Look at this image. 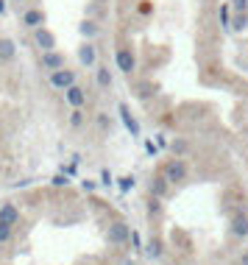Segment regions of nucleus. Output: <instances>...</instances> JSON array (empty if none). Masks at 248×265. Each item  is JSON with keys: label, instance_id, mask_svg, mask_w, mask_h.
I'll list each match as a JSON object with an SVG mask.
<instances>
[{"label": "nucleus", "instance_id": "18", "mask_svg": "<svg viewBox=\"0 0 248 265\" xmlns=\"http://www.w3.org/2000/svg\"><path fill=\"white\" fill-rule=\"evenodd\" d=\"M145 251H148V254H151V257H159V254H162V248H159V243H156V240H151V243H148V248H145Z\"/></svg>", "mask_w": 248, "mask_h": 265}, {"label": "nucleus", "instance_id": "7", "mask_svg": "<svg viewBox=\"0 0 248 265\" xmlns=\"http://www.w3.org/2000/svg\"><path fill=\"white\" fill-rule=\"evenodd\" d=\"M0 221H6V223H17L20 221V210H17V207H14V204H3V207H0Z\"/></svg>", "mask_w": 248, "mask_h": 265}, {"label": "nucleus", "instance_id": "20", "mask_svg": "<svg viewBox=\"0 0 248 265\" xmlns=\"http://www.w3.org/2000/svg\"><path fill=\"white\" fill-rule=\"evenodd\" d=\"M81 33H84V36H92V33H95V25H92V22H84V25H81Z\"/></svg>", "mask_w": 248, "mask_h": 265}, {"label": "nucleus", "instance_id": "3", "mask_svg": "<svg viewBox=\"0 0 248 265\" xmlns=\"http://www.w3.org/2000/svg\"><path fill=\"white\" fill-rule=\"evenodd\" d=\"M106 237H109V243H125L131 237V229H128V223H112Z\"/></svg>", "mask_w": 248, "mask_h": 265}, {"label": "nucleus", "instance_id": "8", "mask_svg": "<svg viewBox=\"0 0 248 265\" xmlns=\"http://www.w3.org/2000/svg\"><path fill=\"white\" fill-rule=\"evenodd\" d=\"M117 67L123 73H131L134 70V56H131V50H117Z\"/></svg>", "mask_w": 248, "mask_h": 265}, {"label": "nucleus", "instance_id": "21", "mask_svg": "<svg viewBox=\"0 0 248 265\" xmlns=\"http://www.w3.org/2000/svg\"><path fill=\"white\" fill-rule=\"evenodd\" d=\"M234 9L240 11V14H246V9H248V0H234Z\"/></svg>", "mask_w": 248, "mask_h": 265}, {"label": "nucleus", "instance_id": "12", "mask_svg": "<svg viewBox=\"0 0 248 265\" xmlns=\"http://www.w3.org/2000/svg\"><path fill=\"white\" fill-rule=\"evenodd\" d=\"M78 59H81V65H95V48H92V45H84V48H81L78 50Z\"/></svg>", "mask_w": 248, "mask_h": 265}, {"label": "nucleus", "instance_id": "16", "mask_svg": "<svg viewBox=\"0 0 248 265\" xmlns=\"http://www.w3.org/2000/svg\"><path fill=\"white\" fill-rule=\"evenodd\" d=\"M9 237H12V223L0 221V243H6Z\"/></svg>", "mask_w": 248, "mask_h": 265}, {"label": "nucleus", "instance_id": "13", "mask_svg": "<svg viewBox=\"0 0 248 265\" xmlns=\"http://www.w3.org/2000/svg\"><path fill=\"white\" fill-rule=\"evenodd\" d=\"M0 59H6V62L14 59V42L12 39H6V36L0 39Z\"/></svg>", "mask_w": 248, "mask_h": 265}, {"label": "nucleus", "instance_id": "25", "mask_svg": "<svg viewBox=\"0 0 248 265\" xmlns=\"http://www.w3.org/2000/svg\"><path fill=\"white\" fill-rule=\"evenodd\" d=\"M240 265H248V251H246L243 257H240Z\"/></svg>", "mask_w": 248, "mask_h": 265}, {"label": "nucleus", "instance_id": "22", "mask_svg": "<svg viewBox=\"0 0 248 265\" xmlns=\"http://www.w3.org/2000/svg\"><path fill=\"white\" fill-rule=\"evenodd\" d=\"M101 184H106V187L112 184V173H109V170H103L101 173Z\"/></svg>", "mask_w": 248, "mask_h": 265}, {"label": "nucleus", "instance_id": "19", "mask_svg": "<svg viewBox=\"0 0 248 265\" xmlns=\"http://www.w3.org/2000/svg\"><path fill=\"white\" fill-rule=\"evenodd\" d=\"M53 184H56V187H64V184H67V173H59V176H53Z\"/></svg>", "mask_w": 248, "mask_h": 265}, {"label": "nucleus", "instance_id": "26", "mask_svg": "<svg viewBox=\"0 0 248 265\" xmlns=\"http://www.w3.org/2000/svg\"><path fill=\"white\" fill-rule=\"evenodd\" d=\"M3 11H6V3H3V0H0V14H3Z\"/></svg>", "mask_w": 248, "mask_h": 265}, {"label": "nucleus", "instance_id": "9", "mask_svg": "<svg viewBox=\"0 0 248 265\" xmlns=\"http://www.w3.org/2000/svg\"><path fill=\"white\" fill-rule=\"evenodd\" d=\"M232 232H234L237 237H248V218H246V215H237V218H234Z\"/></svg>", "mask_w": 248, "mask_h": 265}, {"label": "nucleus", "instance_id": "4", "mask_svg": "<svg viewBox=\"0 0 248 265\" xmlns=\"http://www.w3.org/2000/svg\"><path fill=\"white\" fill-rule=\"evenodd\" d=\"M42 67H47L50 73H53V70H62V67H64V56L47 50V53H42Z\"/></svg>", "mask_w": 248, "mask_h": 265}, {"label": "nucleus", "instance_id": "5", "mask_svg": "<svg viewBox=\"0 0 248 265\" xmlns=\"http://www.w3.org/2000/svg\"><path fill=\"white\" fill-rule=\"evenodd\" d=\"M64 98L70 100V106H76V109H78V106H84V100H87V92L73 84L70 89H64Z\"/></svg>", "mask_w": 248, "mask_h": 265}, {"label": "nucleus", "instance_id": "23", "mask_svg": "<svg viewBox=\"0 0 248 265\" xmlns=\"http://www.w3.org/2000/svg\"><path fill=\"white\" fill-rule=\"evenodd\" d=\"M70 123H73V126H81V112H78V109L73 112V117H70Z\"/></svg>", "mask_w": 248, "mask_h": 265}, {"label": "nucleus", "instance_id": "24", "mask_svg": "<svg viewBox=\"0 0 248 265\" xmlns=\"http://www.w3.org/2000/svg\"><path fill=\"white\" fill-rule=\"evenodd\" d=\"M220 20H223V25H229V9H220Z\"/></svg>", "mask_w": 248, "mask_h": 265}, {"label": "nucleus", "instance_id": "1", "mask_svg": "<svg viewBox=\"0 0 248 265\" xmlns=\"http://www.w3.org/2000/svg\"><path fill=\"white\" fill-rule=\"evenodd\" d=\"M50 84H53L56 89H70L73 84H76V73H73V70H67V67L53 70V73H50Z\"/></svg>", "mask_w": 248, "mask_h": 265}, {"label": "nucleus", "instance_id": "10", "mask_svg": "<svg viewBox=\"0 0 248 265\" xmlns=\"http://www.w3.org/2000/svg\"><path fill=\"white\" fill-rule=\"evenodd\" d=\"M42 20H45V17H42V11H39V9L25 11V17H23V22L28 25V28H36V25H42Z\"/></svg>", "mask_w": 248, "mask_h": 265}, {"label": "nucleus", "instance_id": "14", "mask_svg": "<svg viewBox=\"0 0 248 265\" xmlns=\"http://www.w3.org/2000/svg\"><path fill=\"white\" fill-rule=\"evenodd\" d=\"M98 84H101V87H112V73H109V67H98Z\"/></svg>", "mask_w": 248, "mask_h": 265}, {"label": "nucleus", "instance_id": "2", "mask_svg": "<svg viewBox=\"0 0 248 265\" xmlns=\"http://www.w3.org/2000/svg\"><path fill=\"white\" fill-rule=\"evenodd\" d=\"M184 176H187V165H184L181 159H173V162H168V167H165V179H168L170 184L184 182Z\"/></svg>", "mask_w": 248, "mask_h": 265}, {"label": "nucleus", "instance_id": "15", "mask_svg": "<svg viewBox=\"0 0 248 265\" xmlns=\"http://www.w3.org/2000/svg\"><path fill=\"white\" fill-rule=\"evenodd\" d=\"M168 179L162 176V179H154V184H151V190H154V196H165V190H168Z\"/></svg>", "mask_w": 248, "mask_h": 265}, {"label": "nucleus", "instance_id": "6", "mask_svg": "<svg viewBox=\"0 0 248 265\" xmlns=\"http://www.w3.org/2000/svg\"><path fill=\"white\" fill-rule=\"evenodd\" d=\"M36 45L47 53V50H53V48H56V39H53V33H50V31L39 28V31H36Z\"/></svg>", "mask_w": 248, "mask_h": 265}, {"label": "nucleus", "instance_id": "17", "mask_svg": "<svg viewBox=\"0 0 248 265\" xmlns=\"http://www.w3.org/2000/svg\"><path fill=\"white\" fill-rule=\"evenodd\" d=\"M131 187H134V176H123L120 179V190H123V193H128Z\"/></svg>", "mask_w": 248, "mask_h": 265}, {"label": "nucleus", "instance_id": "11", "mask_svg": "<svg viewBox=\"0 0 248 265\" xmlns=\"http://www.w3.org/2000/svg\"><path fill=\"white\" fill-rule=\"evenodd\" d=\"M120 115H123V123H125V129H128V132L134 134V137H140V126H137V120H134V117H131V115H128V109H125V106H120Z\"/></svg>", "mask_w": 248, "mask_h": 265}]
</instances>
